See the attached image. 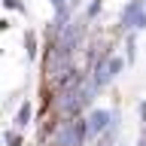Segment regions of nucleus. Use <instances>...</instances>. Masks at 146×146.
Masks as SVG:
<instances>
[{
    "instance_id": "1",
    "label": "nucleus",
    "mask_w": 146,
    "mask_h": 146,
    "mask_svg": "<svg viewBox=\"0 0 146 146\" xmlns=\"http://www.w3.org/2000/svg\"><path fill=\"white\" fill-rule=\"evenodd\" d=\"M113 119H116V113H107V110L91 113V119H88V134H100V131H107Z\"/></svg>"
}]
</instances>
